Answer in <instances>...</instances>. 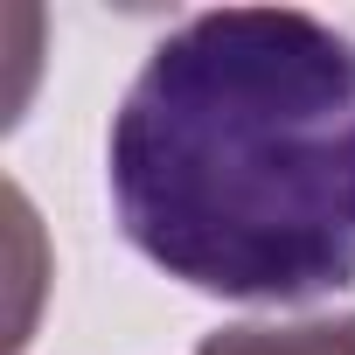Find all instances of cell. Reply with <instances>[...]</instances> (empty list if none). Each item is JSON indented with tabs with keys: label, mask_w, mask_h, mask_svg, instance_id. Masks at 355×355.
<instances>
[{
	"label": "cell",
	"mask_w": 355,
	"mask_h": 355,
	"mask_svg": "<svg viewBox=\"0 0 355 355\" xmlns=\"http://www.w3.org/2000/svg\"><path fill=\"white\" fill-rule=\"evenodd\" d=\"M202 355H355V313L313 320H237L202 334Z\"/></svg>",
	"instance_id": "cell-2"
},
{
	"label": "cell",
	"mask_w": 355,
	"mask_h": 355,
	"mask_svg": "<svg viewBox=\"0 0 355 355\" xmlns=\"http://www.w3.org/2000/svg\"><path fill=\"white\" fill-rule=\"evenodd\" d=\"M125 244L216 300L355 286V42L300 8L189 15L112 112Z\"/></svg>",
	"instance_id": "cell-1"
}]
</instances>
